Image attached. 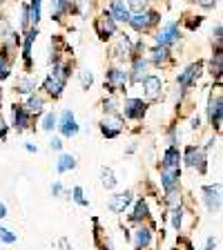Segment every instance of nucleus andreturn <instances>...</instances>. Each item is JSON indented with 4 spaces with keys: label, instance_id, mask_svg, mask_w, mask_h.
Here are the masks:
<instances>
[{
    "label": "nucleus",
    "instance_id": "5fc2aeb1",
    "mask_svg": "<svg viewBox=\"0 0 223 250\" xmlns=\"http://www.w3.org/2000/svg\"><path fill=\"white\" fill-rule=\"evenodd\" d=\"M58 246H61L62 250H72V246H69V241H67V239H61V241H58Z\"/></svg>",
    "mask_w": 223,
    "mask_h": 250
},
{
    "label": "nucleus",
    "instance_id": "0eeeda50",
    "mask_svg": "<svg viewBox=\"0 0 223 250\" xmlns=\"http://www.w3.org/2000/svg\"><path fill=\"white\" fill-rule=\"evenodd\" d=\"M154 41H156V45L167 47V49H170L172 45H177V42L181 41V29H179V22H174V21L165 22V25L161 27V31L154 36Z\"/></svg>",
    "mask_w": 223,
    "mask_h": 250
},
{
    "label": "nucleus",
    "instance_id": "aec40b11",
    "mask_svg": "<svg viewBox=\"0 0 223 250\" xmlns=\"http://www.w3.org/2000/svg\"><path fill=\"white\" fill-rule=\"evenodd\" d=\"M22 36H25L22 38V42H20L22 61H25V69L27 72H31V45H34V41H36V36H38V27H29Z\"/></svg>",
    "mask_w": 223,
    "mask_h": 250
},
{
    "label": "nucleus",
    "instance_id": "c85d7f7f",
    "mask_svg": "<svg viewBox=\"0 0 223 250\" xmlns=\"http://www.w3.org/2000/svg\"><path fill=\"white\" fill-rule=\"evenodd\" d=\"M76 156L74 154H67V152H62L61 156H58V161H56V172L58 174H65V172H72L76 170Z\"/></svg>",
    "mask_w": 223,
    "mask_h": 250
},
{
    "label": "nucleus",
    "instance_id": "bb28decb",
    "mask_svg": "<svg viewBox=\"0 0 223 250\" xmlns=\"http://www.w3.org/2000/svg\"><path fill=\"white\" fill-rule=\"evenodd\" d=\"M25 107H27V112H29L31 116L42 114V112H45V96H42V94H36V92L29 94V96H27Z\"/></svg>",
    "mask_w": 223,
    "mask_h": 250
},
{
    "label": "nucleus",
    "instance_id": "5701e85b",
    "mask_svg": "<svg viewBox=\"0 0 223 250\" xmlns=\"http://www.w3.org/2000/svg\"><path fill=\"white\" fill-rule=\"evenodd\" d=\"M109 16H112L116 22L127 25L132 14H130V9H127V5H125L123 0H112V5H109Z\"/></svg>",
    "mask_w": 223,
    "mask_h": 250
},
{
    "label": "nucleus",
    "instance_id": "473e14b6",
    "mask_svg": "<svg viewBox=\"0 0 223 250\" xmlns=\"http://www.w3.org/2000/svg\"><path fill=\"white\" fill-rule=\"evenodd\" d=\"M69 199H72L74 203H78V206H83V208L89 206V199L85 197V190L81 186H74L72 190H69Z\"/></svg>",
    "mask_w": 223,
    "mask_h": 250
},
{
    "label": "nucleus",
    "instance_id": "2f4dec72",
    "mask_svg": "<svg viewBox=\"0 0 223 250\" xmlns=\"http://www.w3.org/2000/svg\"><path fill=\"white\" fill-rule=\"evenodd\" d=\"M101 179H103V188H105V190H114L116 183H119V179L114 177L112 167H101Z\"/></svg>",
    "mask_w": 223,
    "mask_h": 250
},
{
    "label": "nucleus",
    "instance_id": "09e8293b",
    "mask_svg": "<svg viewBox=\"0 0 223 250\" xmlns=\"http://www.w3.org/2000/svg\"><path fill=\"white\" fill-rule=\"evenodd\" d=\"M219 0H197V5L201 7V9H214L217 7Z\"/></svg>",
    "mask_w": 223,
    "mask_h": 250
},
{
    "label": "nucleus",
    "instance_id": "c9c22d12",
    "mask_svg": "<svg viewBox=\"0 0 223 250\" xmlns=\"http://www.w3.org/2000/svg\"><path fill=\"white\" fill-rule=\"evenodd\" d=\"M165 203H167V208H170V210H174V208H179V206H183L181 190H174V192H167V194H165Z\"/></svg>",
    "mask_w": 223,
    "mask_h": 250
},
{
    "label": "nucleus",
    "instance_id": "1a4fd4ad",
    "mask_svg": "<svg viewBox=\"0 0 223 250\" xmlns=\"http://www.w3.org/2000/svg\"><path fill=\"white\" fill-rule=\"evenodd\" d=\"M116 29H119V25H116V21L109 16V11L101 14L99 18L94 21V31H96V36H99L101 41H109V38H114Z\"/></svg>",
    "mask_w": 223,
    "mask_h": 250
},
{
    "label": "nucleus",
    "instance_id": "2eb2a0df",
    "mask_svg": "<svg viewBox=\"0 0 223 250\" xmlns=\"http://www.w3.org/2000/svg\"><path fill=\"white\" fill-rule=\"evenodd\" d=\"M161 186L163 192H174L181 186V167H161Z\"/></svg>",
    "mask_w": 223,
    "mask_h": 250
},
{
    "label": "nucleus",
    "instance_id": "9b49d317",
    "mask_svg": "<svg viewBox=\"0 0 223 250\" xmlns=\"http://www.w3.org/2000/svg\"><path fill=\"white\" fill-rule=\"evenodd\" d=\"M208 119H210V125H212L214 130L221 132V123H223V99H221V92L210 94V101H208Z\"/></svg>",
    "mask_w": 223,
    "mask_h": 250
},
{
    "label": "nucleus",
    "instance_id": "39448f33",
    "mask_svg": "<svg viewBox=\"0 0 223 250\" xmlns=\"http://www.w3.org/2000/svg\"><path fill=\"white\" fill-rule=\"evenodd\" d=\"M201 74H203V61H197V62H190L185 69H183L181 74H179V78H177V83H179V87H181V94H187L190 89L197 85V81L201 78Z\"/></svg>",
    "mask_w": 223,
    "mask_h": 250
},
{
    "label": "nucleus",
    "instance_id": "6ab92c4d",
    "mask_svg": "<svg viewBox=\"0 0 223 250\" xmlns=\"http://www.w3.org/2000/svg\"><path fill=\"white\" fill-rule=\"evenodd\" d=\"M130 224H145V221H150V206H147V199L145 197H141L134 201V208H132L130 212Z\"/></svg>",
    "mask_w": 223,
    "mask_h": 250
},
{
    "label": "nucleus",
    "instance_id": "f3484780",
    "mask_svg": "<svg viewBox=\"0 0 223 250\" xmlns=\"http://www.w3.org/2000/svg\"><path fill=\"white\" fill-rule=\"evenodd\" d=\"M132 47H134V42H132L130 36H119L116 38V45L112 47V58H114L116 62H125L127 58H132Z\"/></svg>",
    "mask_w": 223,
    "mask_h": 250
},
{
    "label": "nucleus",
    "instance_id": "49530a36",
    "mask_svg": "<svg viewBox=\"0 0 223 250\" xmlns=\"http://www.w3.org/2000/svg\"><path fill=\"white\" fill-rule=\"evenodd\" d=\"M62 146H65V143H62V139H58V136H54V139L49 141V147H52L54 152H62Z\"/></svg>",
    "mask_w": 223,
    "mask_h": 250
},
{
    "label": "nucleus",
    "instance_id": "20e7f679",
    "mask_svg": "<svg viewBox=\"0 0 223 250\" xmlns=\"http://www.w3.org/2000/svg\"><path fill=\"white\" fill-rule=\"evenodd\" d=\"M159 22H161V16H159V11L145 9V11H141V14L130 16V22H127V25H130L134 31H139V34H145V31H150L152 27H156Z\"/></svg>",
    "mask_w": 223,
    "mask_h": 250
},
{
    "label": "nucleus",
    "instance_id": "e433bc0d",
    "mask_svg": "<svg viewBox=\"0 0 223 250\" xmlns=\"http://www.w3.org/2000/svg\"><path fill=\"white\" fill-rule=\"evenodd\" d=\"M103 109H105V114H109V116H121V105L114 99L103 101Z\"/></svg>",
    "mask_w": 223,
    "mask_h": 250
},
{
    "label": "nucleus",
    "instance_id": "a878e982",
    "mask_svg": "<svg viewBox=\"0 0 223 250\" xmlns=\"http://www.w3.org/2000/svg\"><path fill=\"white\" fill-rule=\"evenodd\" d=\"M161 167H181V150L177 146H170L163 152Z\"/></svg>",
    "mask_w": 223,
    "mask_h": 250
},
{
    "label": "nucleus",
    "instance_id": "7ed1b4c3",
    "mask_svg": "<svg viewBox=\"0 0 223 250\" xmlns=\"http://www.w3.org/2000/svg\"><path fill=\"white\" fill-rule=\"evenodd\" d=\"M181 161H185V166L190 167V170H197L199 174H205V172H208V154L199 146H187L185 154H181Z\"/></svg>",
    "mask_w": 223,
    "mask_h": 250
},
{
    "label": "nucleus",
    "instance_id": "a211bd4d",
    "mask_svg": "<svg viewBox=\"0 0 223 250\" xmlns=\"http://www.w3.org/2000/svg\"><path fill=\"white\" fill-rule=\"evenodd\" d=\"M143 92H145V99L147 101H156V99H161V94H163V81L161 76H154V74H147L143 81Z\"/></svg>",
    "mask_w": 223,
    "mask_h": 250
},
{
    "label": "nucleus",
    "instance_id": "7c9ffc66",
    "mask_svg": "<svg viewBox=\"0 0 223 250\" xmlns=\"http://www.w3.org/2000/svg\"><path fill=\"white\" fill-rule=\"evenodd\" d=\"M41 5H42V0H29V2H27L31 27H38V22H41Z\"/></svg>",
    "mask_w": 223,
    "mask_h": 250
},
{
    "label": "nucleus",
    "instance_id": "b1692460",
    "mask_svg": "<svg viewBox=\"0 0 223 250\" xmlns=\"http://www.w3.org/2000/svg\"><path fill=\"white\" fill-rule=\"evenodd\" d=\"M208 72L214 76V81H217V87H219V85H221V72H223V49H221V45H217V49H214V56L210 58Z\"/></svg>",
    "mask_w": 223,
    "mask_h": 250
},
{
    "label": "nucleus",
    "instance_id": "13d9d810",
    "mask_svg": "<svg viewBox=\"0 0 223 250\" xmlns=\"http://www.w3.org/2000/svg\"><path fill=\"white\" fill-rule=\"evenodd\" d=\"M2 2H5V0H0V5H2Z\"/></svg>",
    "mask_w": 223,
    "mask_h": 250
},
{
    "label": "nucleus",
    "instance_id": "ddd939ff",
    "mask_svg": "<svg viewBox=\"0 0 223 250\" xmlns=\"http://www.w3.org/2000/svg\"><path fill=\"white\" fill-rule=\"evenodd\" d=\"M125 123H123V116H109L105 114V119H101L99 123V130L105 139H116V136L123 132Z\"/></svg>",
    "mask_w": 223,
    "mask_h": 250
},
{
    "label": "nucleus",
    "instance_id": "8fccbe9b",
    "mask_svg": "<svg viewBox=\"0 0 223 250\" xmlns=\"http://www.w3.org/2000/svg\"><path fill=\"white\" fill-rule=\"evenodd\" d=\"M221 34H223V25L219 22V25L212 29V36H214V41H217V45H221Z\"/></svg>",
    "mask_w": 223,
    "mask_h": 250
},
{
    "label": "nucleus",
    "instance_id": "a19ab883",
    "mask_svg": "<svg viewBox=\"0 0 223 250\" xmlns=\"http://www.w3.org/2000/svg\"><path fill=\"white\" fill-rule=\"evenodd\" d=\"M31 27V22H29V7H27V2L20 7V31L25 34L27 29Z\"/></svg>",
    "mask_w": 223,
    "mask_h": 250
},
{
    "label": "nucleus",
    "instance_id": "cd10ccee",
    "mask_svg": "<svg viewBox=\"0 0 223 250\" xmlns=\"http://www.w3.org/2000/svg\"><path fill=\"white\" fill-rule=\"evenodd\" d=\"M92 221H94V228H96V230H94V244H96V248H99V250H114V248H112V244H109L107 232H105L103 228H99V219L94 217Z\"/></svg>",
    "mask_w": 223,
    "mask_h": 250
},
{
    "label": "nucleus",
    "instance_id": "412c9836",
    "mask_svg": "<svg viewBox=\"0 0 223 250\" xmlns=\"http://www.w3.org/2000/svg\"><path fill=\"white\" fill-rule=\"evenodd\" d=\"M147 67H150V61L145 56L132 58V72H127L130 74V83H141L147 76Z\"/></svg>",
    "mask_w": 223,
    "mask_h": 250
},
{
    "label": "nucleus",
    "instance_id": "72a5a7b5",
    "mask_svg": "<svg viewBox=\"0 0 223 250\" xmlns=\"http://www.w3.org/2000/svg\"><path fill=\"white\" fill-rule=\"evenodd\" d=\"M183 217H185V208H183V206H179V208L170 210L172 228H174V230H181V228H183Z\"/></svg>",
    "mask_w": 223,
    "mask_h": 250
},
{
    "label": "nucleus",
    "instance_id": "f03ea898",
    "mask_svg": "<svg viewBox=\"0 0 223 250\" xmlns=\"http://www.w3.org/2000/svg\"><path fill=\"white\" fill-rule=\"evenodd\" d=\"M130 85V74L121 67H109L105 72V89L109 94H123L125 87Z\"/></svg>",
    "mask_w": 223,
    "mask_h": 250
},
{
    "label": "nucleus",
    "instance_id": "393cba45",
    "mask_svg": "<svg viewBox=\"0 0 223 250\" xmlns=\"http://www.w3.org/2000/svg\"><path fill=\"white\" fill-rule=\"evenodd\" d=\"M74 11V0H52V18L61 22L67 14Z\"/></svg>",
    "mask_w": 223,
    "mask_h": 250
},
{
    "label": "nucleus",
    "instance_id": "37998d69",
    "mask_svg": "<svg viewBox=\"0 0 223 250\" xmlns=\"http://www.w3.org/2000/svg\"><path fill=\"white\" fill-rule=\"evenodd\" d=\"M201 22H203V16H190V21H185V25L190 31H194L197 27H201Z\"/></svg>",
    "mask_w": 223,
    "mask_h": 250
},
{
    "label": "nucleus",
    "instance_id": "4c0bfd02",
    "mask_svg": "<svg viewBox=\"0 0 223 250\" xmlns=\"http://www.w3.org/2000/svg\"><path fill=\"white\" fill-rule=\"evenodd\" d=\"M147 5H150V0H127V9H130V14H132V11H134V14L145 11Z\"/></svg>",
    "mask_w": 223,
    "mask_h": 250
},
{
    "label": "nucleus",
    "instance_id": "58836bf2",
    "mask_svg": "<svg viewBox=\"0 0 223 250\" xmlns=\"http://www.w3.org/2000/svg\"><path fill=\"white\" fill-rule=\"evenodd\" d=\"M11 76V58L0 56V81H7Z\"/></svg>",
    "mask_w": 223,
    "mask_h": 250
},
{
    "label": "nucleus",
    "instance_id": "4468645a",
    "mask_svg": "<svg viewBox=\"0 0 223 250\" xmlns=\"http://www.w3.org/2000/svg\"><path fill=\"white\" fill-rule=\"evenodd\" d=\"M56 130L61 132L62 136H67V139H72V136H76L78 132H81V125H78L76 116L72 114V109H65L61 116H58V125Z\"/></svg>",
    "mask_w": 223,
    "mask_h": 250
},
{
    "label": "nucleus",
    "instance_id": "3c124183",
    "mask_svg": "<svg viewBox=\"0 0 223 250\" xmlns=\"http://www.w3.org/2000/svg\"><path fill=\"white\" fill-rule=\"evenodd\" d=\"M203 250H217V239H214V237H208V239H205V246H203Z\"/></svg>",
    "mask_w": 223,
    "mask_h": 250
},
{
    "label": "nucleus",
    "instance_id": "864d4df0",
    "mask_svg": "<svg viewBox=\"0 0 223 250\" xmlns=\"http://www.w3.org/2000/svg\"><path fill=\"white\" fill-rule=\"evenodd\" d=\"M25 150L29 152V154H36V152H38V146H34V143H27Z\"/></svg>",
    "mask_w": 223,
    "mask_h": 250
},
{
    "label": "nucleus",
    "instance_id": "de8ad7c7",
    "mask_svg": "<svg viewBox=\"0 0 223 250\" xmlns=\"http://www.w3.org/2000/svg\"><path fill=\"white\" fill-rule=\"evenodd\" d=\"M7 134H9V125H7V121L0 116V141H5Z\"/></svg>",
    "mask_w": 223,
    "mask_h": 250
},
{
    "label": "nucleus",
    "instance_id": "423d86ee",
    "mask_svg": "<svg viewBox=\"0 0 223 250\" xmlns=\"http://www.w3.org/2000/svg\"><path fill=\"white\" fill-rule=\"evenodd\" d=\"M147 107H150V103L143 99H125L121 105V114L130 121H141L147 114Z\"/></svg>",
    "mask_w": 223,
    "mask_h": 250
},
{
    "label": "nucleus",
    "instance_id": "9d476101",
    "mask_svg": "<svg viewBox=\"0 0 223 250\" xmlns=\"http://www.w3.org/2000/svg\"><path fill=\"white\" fill-rule=\"evenodd\" d=\"M11 125L18 134L27 132L31 127V114L27 112V107L22 103H14L11 105Z\"/></svg>",
    "mask_w": 223,
    "mask_h": 250
},
{
    "label": "nucleus",
    "instance_id": "6e6552de",
    "mask_svg": "<svg viewBox=\"0 0 223 250\" xmlns=\"http://www.w3.org/2000/svg\"><path fill=\"white\" fill-rule=\"evenodd\" d=\"M130 239H132L134 250H147L152 246V239H154V226L147 224V221L145 224H139V228L130 234Z\"/></svg>",
    "mask_w": 223,
    "mask_h": 250
},
{
    "label": "nucleus",
    "instance_id": "f704fd0d",
    "mask_svg": "<svg viewBox=\"0 0 223 250\" xmlns=\"http://www.w3.org/2000/svg\"><path fill=\"white\" fill-rule=\"evenodd\" d=\"M56 125H58V116H56V112H47V114L42 116V121H41L42 132H54V130H56Z\"/></svg>",
    "mask_w": 223,
    "mask_h": 250
},
{
    "label": "nucleus",
    "instance_id": "f8f14e48",
    "mask_svg": "<svg viewBox=\"0 0 223 250\" xmlns=\"http://www.w3.org/2000/svg\"><path fill=\"white\" fill-rule=\"evenodd\" d=\"M203 194V203L210 212L219 214L221 212V183H214V186H203L201 188Z\"/></svg>",
    "mask_w": 223,
    "mask_h": 250
},
{
    "label": "nucleus",
    "instance_id": "c756f323",
    "mask_svg": "<svg viewBox=\"0 0 223 250\" xmlns=\"http://www.w3.org/2000/svg\"><path fill=\"white\" fill-rule=\"evenodd\" d=\"M36 89H38V81H36V78H31V76L20 78V81H18V85H16V92H18V94H27V96H29V94H34Z\"/></svg>",
    "mask_w": 223,
    "mask_h": 250
},
{
    "label": "nucleus",
    "instance_id": "79ce46f5",
    "mask_svg": "<svg viewBox=\"0 0 223 250\" xmlns=\"http://www.w3.org/2000/svg\"><path fill=\"white\" fill-rule=\"evenodd\" d=\"M81 85H83V89H89L94 85V74L89 72V69H83V72H81Z\"/></svg>",
    "mask_w": 223,
    "mask_h": 250
},
{
    "label": "nucleus",
    "instance_id": "f257e3e1",
    "mask_svg": "<svg viewBox=\"0 0 223 250\" xmlns=\"http://www.w3.org/2000/svg\"><path fill=\"white\" fill-rule=\"evenodd\" d=\"M72 76V61H62V62H56L54 69L49 72V76L42 81V89H45L47 96L52 99H61L65 87H67V81Z\"/></svg>",
    "mask_w": 223,
    "mask_h": 250
},
{
    "label": "nucleus",
    "instance_id": "ea45409f",
    "mask_svg": "<svg viewBox=\"0 0 223 250\" xmlns=\"http://www.w3.org/2000/svg\"><path fill=\"white\" fill-rule=\"evenodd\" d=\"M16 239H18V237H16L9 228H5V226L0 224V241H2V244H7V246H11V244H16Z\"/></svg>",
    "mask_w": 223,
    "mask_h": 250
},
{
    "label": "nucleus",
    "instance_id": "c03bdc74",
    "mask_svg": "<svg viewBox=\"0 0 223 250\" xmlns=\"http://www.w3.org/2000/svg\"><path fill=\"white\" fill-rule=\"evenodd\" d=\"M65 192H67V190H65V188H62V183H61V181H56V183H54V186H52V197L61 199L62 194H65Z\"/></svg>",
    "mask_w": 223,
    "mask_h": 250
},
{
    "label": "nucleus",
    "instance_id": "603ef678",
    "mask_svg": "<svg viewBox=\"0 0 223 250\" xmlns=\"http://www.w3.org/2000/svg\"><path fill=\"white\" fill-rule=\"evenodd\" d=\"M190 123H192V130H201V119H199V116H192Z\"/></svg>",
    "mask_w": 223,
    "mask_h": 250
},
{
    "label": "nucleus",
    "instance_id": "a18cd8bd",
    "mask_svg": "<svg viewBox=\"0 0 223 250\" xmlns=\"http://www.w3.org/2000/svg\"><path fill=\"white\" fill-rule=\"evenodd\" d=\"M177 250H192V241L187 239V237H179L177 239Z\"/></svg>",
    "mask_w": 223,
    "mask_h": 250
},
{
    "label": "nucleus",
    "instance_id": "6e6d98bb",
    "mask_svg": "<svg viewBox=\"0 0 223 250\" xmlns=\"http://www.w3.org/2000/svg\"><path fill=\"white\" fill-rule=\"evenodd\" d=\"M5 217H7V206L0 201V219H5Z\"/></svg>",
    "mask_w": 223,
    "mask_h": 250
},
{
    "label": "nucleus",
    "instance_id": "4be33fe9",
    "mask_svg": "<svg viewBox=\"0 0 223 250\" xmlns=\"http://www.w3.org/2000/svg\"><path fill=\"white\" fill-rule=\"evenodd\" d=\"M147 61H150L154 67H165V65H170V62L174 61V56H172V52L167 49V47L156 45L150 52V58H147Z\"/></svg>",
    "mask_w": 223,
    "mask_h": 250
},
{
    "label": "nucleus",
    "instance_id": "dca6fc26",
    "mask_svg": "<svg viewBox=\"0 0 223 250\" xmlns=\"http://www.w3.org/2000/svg\"><path fill=\"white\" fill-rule=\"evenodd\" d=\"M132 203H134V192H132V190H125V192H119V194H114V197L109 199L107 208H109V212L123 214Z\"/></svg>",
    "mask_w": 223,
    "mask_h": 250
},
{
    "label": "nucleus",
    "instance_id": "4d7b16f0",
    "mask_svg": "<svg viewBox=\"0 0 223 250\" xmlns=\"http://www.w3.org/2000/svg\"><path fill=\"white\" fill-rule=\"evenodd\" d=\"M0 103H2V89H0Z\"/></svg>",
    "mask_w": 223,
    "mask_h": 250
}]
</instances>
